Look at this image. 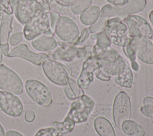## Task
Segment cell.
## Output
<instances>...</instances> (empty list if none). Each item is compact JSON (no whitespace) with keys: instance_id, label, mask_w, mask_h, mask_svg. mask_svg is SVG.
I'll list each match as a JSON object with an SVG mask.
<instances>
[{"instance_id":"30","label":"cell","mask_w":153,"mask_h":136,"mask_svg":"<svg viewBox=\"0 0 153 136\" xmlns=\"http://www.w3.org/2000/svg\"><path fill=\"white\" fill-rule=\"evenodd\" d=\"M0 11L8 15L13 14L11 0H0Z\"/></svg>"},{"instance_id":"7","label":"cell","mask_w":153,"mask_h":136,"mask_svg":"<svg viewBox=\"0 0 153 136\" xmlns=\"http://www.w3.org/2000/svg\"><path fill=\"white\" fill-rule=\"evenodd\" d=\"M25 89L28 96L36 104L49 107L53 97L49 88L42 82L36 79H28L25 82Z\"/></svg>"},{"instance_id":"12","label":"cell","mask_w":153,"mask_h":136,"mask_svg":"<svg viewBox=\"0 0 153 136\" xmlns=\"http://www.w3.org/2000/svg\"><path fill=\"white\" fill-rule=\"evenodd\" d=\"M133 37L144 38L151 39L153 38V29L148 21L143 17L131 15L122 20Z\"/></svg>"},{"instance_id":"1","label":"cell","mask_w":153,"mask_h":136,"mask_svg":"<svg viewBox=\"0 0 153 136\" xmlns=\"http://www.w3.org/2000/svg\"><path fill=\"white\" fill-rule=\"evenodd\" d=\"M146 5V0H128L127 4L122 6L106 4L100 9V16L97 21L88 27L89 30L91 33L101 32L104 30L105 22L108 18L118 17L123 20L143 11Z\"/></svg>"},{"instance_id":"24","label":"cell","mask_w":153,"mask_h":136,"mask_svg":"<svg viewBox=\"0 0 153 136\" xmlns=\"http://www.w3.org/2000/svg\"><path fill=\"white\" fill-rule=\"evenodd\" d=\"M121 129L128 136H143L145 134L141 125L130 119L124 121L121 124Z\"/></svg>"},{"instance_id":"26","label":"cell","mask_w":153,"mask_h":136,"mask_svg":"<svg viewBox=\"0 0 153 136\" xmlns=\"http://www.w3.org/2000/svg\"><path fill=\"white\" fill-rule=\"evenodd\" d=\"M92 2L93 0H74L69 6L70 10L74 14H81L91 5Z\"/></svg>"},{"instance_id":"6","label":"cell","mask_w":153,"mask_h":136,"mask_svg":"<svg viewBox=\"0 0 153 136\" xmlns=\"http://www.w3.org/2000/svg\"><path fill=\"white\" fill-rule=\"evenodd\" d=\"M94 105L93 99L84 94L72 102L66 116L75 123L85 122L94 110Z\"/></svg>"},{"instance_id":"11","label":"cell","mask_w":153,"mask_h":136,"mask_svg":"<svg viewBox=\"0 0 153 136\" xmlns=\"http://www.w3.org/2000/svg\"><path fill=\"white\" fill-rule=\"evenodd\" d=\"M55 33L62 41L69 44L74 43L80 34L76 23L66 16H60L55 26Z\"/></svg>"},{"instance_id":"15","label":"cell","mask_w":153,"mask_h":136,"mask_svg":"<svg viewBox=\"0 0 153 136\" xmlns=\"http://www.w3.org/2000/svg\"><path fill=\"white\" fill-rule=\"evenodd\" d=\"M75 125L74 121L66 116L62 122L54 121L49 127L40 129L34 136H63L71 132Z\"/></svg>"},{"instance_id":"17","label":"cell","mask_w":153,"mask_h":136,"mask_svg":"<svg viewBox=\"0 0 153 136\" xmlns=\"http://www.w3.org/2000/svg\"><path fill=\"white\" fill-rule=\"evenodd\" d=\"M136 57L147 64H153V43L148 39L134 37L133 39Z\"/></svg>"},{"instance_id":"40","label":"cell","mask_w":153,"mask_h":136,"mask_svg":"<svg viewBox=\"0 0 153 136\" xmlns=\"http://www.w3.org/2000/svg\"><path fill=\"white\" fill-rule=\"evenodd\" d=\"M149 18L153 26V10H152L149 14Z\"/></svg>"},{"instance_id":"43","label":"cell","mask_w":153,"mask_h":136,"mask_svg":"<svg viewBox=\"0 0 153 136\" xmlns=\"http://www.w3.org/2000/svg\"><path fill=\"white\" fill-rule=\"evenodd\" d=\"M2 15H3V13H2V12L1 11H0V19L2 18Z\"/></svg>"},{"instance_id":"31","label":"cell","mask_w":153,"mask_h":136,"mask_svg":"<svg viewBox=\"0 0 153 136\" xmlns=\"http://www.w3.org/2000/svg\"><path fill=\"white\" fill-rule=\"evenodd\" d=\"M90 33H91L89 30L88 27H86L82 29L81 33L79 34L78 38L74 43H73V44L77 47H80L83 44V42L87 39V38L90 36Z\"/></svg>"},{"instance_id":"22","label":"cell","mask_w":153,"mask_h":136,"mask_svg":"<svg viewBox=\"0 0 153 136\" xmlns=\"http://www.w3.org/2000/svg\"><path fill=\"white\" fill-rule=\"evenodd\" d=\"M63 86L64 92L69 100H74L84 94V89L78 85L77 81L70 76L67 84Z\"/></svg>"},{"instance_id":"2","label":"cell","mask_w":153,"mask_h":136,"mask_svg":"<svg viewBox=\"0 0 153 136\" xmlns=\"http://www.w3.org/2000/svg\"><path fill=\"white\" fill-rule=\"evenodd\" d=\"M58 47L48 54V59L65 62L72 61L75 58L85 60L93 55L92 47H77L73 44L65 42H57Z\"/></svg>"},{"instance_id":"29","label":"cell","mask_w":153,"mask_h":136,"mask_svg":"<svg viewBox=\"0 0 153 136\" xmlns=\"http://www.w3.org/2000/svg\"><path fill=\"white\" fill-rule=\"evenodd\" d=\"M143 106L140 108V112L146 116L153 118V97H145L143 100Z\"/></svg>"},{"instance_id":"19","label":"cell","mask_w":153,"mask_h":136,"mask_svg":"<svg viewBox=\"0 0 153 136\" xmlns=\"http://www.w3.org/2000/svg\"><path fill=\"white\" fill-rule=\"evenodd\" d=\"M31 45L37 51L50 52L57 47V42L53 36L44 33L33 39L31 41Z\"/></svg>"},{"instance_id":"33","label":"cell","mask_w":153,"mask_h":136,"mask_svg":"<svg viewBox=\"0 0 153 136\" xmlns=\"http://www.w3.org/2000/svg\"><path fill=\"white\" fill-rule=\"evenodd\" d=\"M60 14L57 12H50V27L51 30L54 33L55 32V26L56 23L60 17Z\"/></svg>"},{"instance_id":"18","label":"cell","mask_w":153,"mask_h":136,"mask_svg":"<svg viewBox=\"0 0 153 136\" xmlns=\"http://www.w3.org/2000/svg\"><path fill=\"white\" fill-rule=\"evenodd\" d=\"M13 14L8 15L3 13L0 24V48L7 57H8L10 52L9 38L13 29Z\"/></svg>"},{"instance_id":"34","label":"cell","mask_w":153,"mask_h":136,"mask_svg":"<svg viewBox=\"0 0 153 136\" xmlns=\"http://www.w3.org/2000/svg\"><path fill=\"white\" fill-rule=\"evenodd\" d=\"M94 74L96 75V76L102 80V81H110L111 79V76H109L108 75H107L106 73H105L101 69H97L95 72H94Z\"/></svg>"},{"instance_id":"25","label":"cell","mask_w":153,"mask_h":136,"mask_svg":"<svg viewBox=\"0 0 153 136\" xmlns=\"http://www.w3.org/2000/svg\"><path fill=\"white\" fill-rule=\"evenodd\" d=\"M114 77V81L118 85L127 88L132 87L133 75L130 64H128L120 74Z\"/></svg>"},{"instance_id":"21","label":"cell","mask_w":153,"mask_h":136,"mask_svg":"<svg viewBox=\"0 0 153 136\" xmlns=\"http://www.w3.org/2000/svg\"><path fill=\"white\" fill-rule=\"evenodd\" d=\"M89 36L90 39L96 40L95 45L92 47V52L93 55L98 51L107 49L111 46L112 42L104 30L97 33H90Z\"/></svg>"},{"instance_id":"32","label":"cell","mask_w":153,"mask_h":136,"mask_svg":"<svg viewBox=\"0 0 153 136\" xmlns=\"http://www.w3.org/2000/svg\"><path fill=\"white\" fill-rule=\"evenodd\" d=\"M24 38L23 33L22 32H17L13 33L9 38V44L11 46H16L19 44Z\"/></svg>"},{"instance_id":"45","label":"cell","mask_w":153,"mask_h":136,"mask_svg":"<svg viewBox=\"0 0 153 136\" xmlns=\"http://www.w3.org/2000/svg\"><path fill=\"white\" fill-rule=\"evenodd\" d=\"M152 43H153V42H152Z\"/></svg>"},{"instance_id":"10","label":"cell","mask_w":153,"mask_h":136,"mask_svg":"<svg viewBox=\"0 0 153 136\" xmlns=\"http://www.w3.org/2000/svg\"><path fill=\"white\" fill-rule=\"evenodd\" d=\"M43 72L46 77L57 85L65 86L69 77L66 67L57 61L47 59L42 63Z\"/></svg>"},{"instance_id":"5","label":"cell","mask_w":153,"mask_h":136,"mask_svg":"<svg viewBox=\"0 0 153 136\" xmlns=\"http://www.w3.org/2000/svg\"><path fill=\"white\" fill-rule=\"evenodd\" d=\"M104 30L111 42L117 46H127L134 38L126 24L118 17L108 18L105 24Z\"/></svg>"},{"instance_id":"44","label":"cell","mask_w":153,"mask_h":136,"mask_svg":"<svg viewBox=\"0 0 153 136\" xmlns=\"http://www.w3.org/2000/svg\"><path fill=\"white\" fill-rule=\"evenodd\" d=\"M151 1H152V2H153V0H151Z\"/></svg>"},{"instance_id":"38","label":"cell","mask_w":153,"mask_h":136,"mask_svg":"<svg viewBox=\"0 0 153 136\" xmlns=\"http://www.w3.org/2000/svg\"><path fill=\"white\" fill-rule=\"evenodd\" d=\"M5 136H23V135L17 131L9 130L6 132Z\"/></svg>"},{"instance_id":"20","label":"cell","mask_w":153,"mask_h":136,"mask_svg":"<svg viewBox=\"0 0 153 136\" xmlns=\"http://www.w3.org/2000/svg\"><path fill=\"white\" fill-rule=\"evenodd\" d=\"M94 126L99 136H116L111 123L103 116H99L95 119Z\"/></svg>"},{"instance_id":"35","label":"cell","mask_w":153,"mask_h":136,"mask_svg":"<svg viewBox=\"0 0 153 136\" xmlns=\"http://www.w3.org/2000/svg\"><path fill=\"white\" fill-rule=\"evenodd\" d=\"M36 115L34 111L32 110H26L25 111V119L27 122L30 123L32 122L35 119Z\"/></svg>"},{"instance_id":"41","label":"cell","mask_w":153,"mask_h":136,"mask_svg":"<svg viewBox=\"0 0 153 136\" xmlns=\"http://www.w3.org/2000/svg\"><path fill=\"white\" fill-rule=\"evenodd\" d=\"M45 1V2H47L48 4H51L54 1V0H44Z\"/></svg>"},{"instance_id":"13","label":"cell","mask_w":153,"mask_h":136,"mask_svg":"<svg viewBox=\"0 0 153 136\" xmlns=\"http://www.w3.org/2000/svg\"><path fill=\"white\" fill-rule=\"evenodd\" d=\"M0 109L11 117H19L23 113V106L21 100L15 94L0 91Z\"/></svg>"},{"instance_id":"28","label":"cell","mask_w":153,"mask_h":136,"mask_svg":"<svg viewBox=\"0 0 153 136\" xmlns=\"http://www.w3.org/2000/svg\"><path fill=\"white\" fill-rule=\"evenodd\" d=\"M93 55L96 57L98 59L115 60L121 55L115 48L110 47L107 49L98 51Z\"/></svg>"},{"instance_id":"23","label":"cell","mask_w":153,"mask_h":136,"mask_svg":"<svg viewBox=\"0 0 153 136\" xmlns=\"http://www.w3.org/2000/svg\"><path fill=\"white\" fill-rule=\"evenodd\" d=\"M100 14V9L97 5H91L84 10L80 15L81 22L85 26H91L98 20Z\"/></svg>"},{"instance_id":"9","label":"cell","mask_w":153,"mask_h":136,"mask_svg":"<svg viewBox=\"0 0 153 136\" xmlns=\"http://www.w3.org/2000/svg\"><path fill=\"white\" fill-rule=\"evenodd\" d=\"M0 89L15 95H20L23 91L20 77L4 64H0Z\"/></svg>"},{"instance_id":"37","label":"cell","mask_w":153,"mask_h":136,"mask_svg":"<svg viewBox=\"0 0 153 136\" xmlns=\"http://www.w3.org/2000/svg\"><path fill=\"white\" fill-rule=\"evenodd\" d=\"M74 0H54L55 2L60 6L68 7H69L71 4L73 2Z\"/></svg>"},{"instance_id":"27","label":"cell","mask_w":153,"mask_h":136,"mask_svg":"<svg viewBox=\"0 0 153 136\" xmlns=\"http://www.w3.org/2000/svg\"><path fill=\"white\" fill-rule=\"evenodd\" d=\"M123 51L126 54V55L127 56V57L131 61L132 69L134 71L137 72L139 69V65L136 61V56L134 42L133 39L127 46L123 47Z\"/></svg>"},{"instance_id":"39","label":"cell","mask_w":153,"mask_h":136,"mask_svg":"<svg viewBox=\"0 0 153 136\" xmlns=\"http://www.w3.org/2000/svg\"><path fill=\"white\" fill-rule=\"evenodd\" d=\"M0 136H5V130L1 123H0Z\"/></svg>"},{"instance_id":"16","label":"cell","mask_w":153,"mask_h":136,"mask_svg":"<svg viewBox=\"0 0 153 136\" xmlns=\"http://www.w3.org/2000/svg\"><path fill=\"white\" fill-rule=\"evenodd\" d=\"M8 57H20L36 66H40L45 60L48 59V54L44 52H33L28 48L26 44H22L10 51Z\"/></svg>"},{"instance_id":"42","label":"cell","mask_w":153,"mask_h":136,"mask_svg":"<svg viewBox=\"0 0 153 136\" xmlns=\"http://www.w3.org/2000/svg\"><path fill=\"white\" fill-rule=\"evenodd\" d=\"M2 52L0 51V64L2 62Z\"/></svg>"},{"instance_id":"3","label":"cell","mask_w":153,"mask_h":136,"mask_svg":"<svg viewBox=\"0 0 153 136\" xmlns=\"http://www.w3.org/2000/svg\"><path fill=\"white\" fill-rule=\"evenodd\" d=\"M50 11L44 10H38L35 15L25 24L23 33L25 38L31 41L41 34L53 36L54 33L50 27Z\"/></svg>"},{"instance_id":"8","label":"cell","mask_w":153,"mask_h":136,"mask_svg":"<svg viewBox=\"0 0 153 136\" xmlns=\"http://www.w3.org/2000/svg\"><path fill=\"white\" fill-rule=\"evenodd\" d=\"M131 104L130 97L124 91L120 92L115 97L112 117L115 125L121 129L123 122L131 118Z\"/></svg>"},{"instance_id":"36","label":"cell","mask_w":153,"mask_h":136,"mask_svg":"<svg viewBox=\"0 0 153 136\" xmlns=\"http://www.w3.org/2000/svg\"><path fill=\"white\" fill-rule=\"evenodd\" d=\"M110 4L115 6H122L127 4L128 0H106Z\"/></svg>"},{"instance_id":"4","label":"cell","mask_w":153,"mask_h":136,"mask_svg":"<svg viewBox=\"0 0 153 136\" xmlns=\"http://www.w3.org/2000/svg\"><path fill=\"white\" fill-rule=\"evenodd\" d=\"M13 13L23 25L26 24L39 10L50 11V6L44 0H11Z\"/></svg>"},{"instance_id":"14","label":"cell","mask_w":153,"mask_h":136,"mask_svg":"<svg viewBox=\"0 0 153 136\" xmlns=\"http://www.w3.org/2000/svg\"><path fill=\"white\" fill-rule=\"evenodd\" d=\"M100 67L99 59L94 55L87 57L83 62L81 70L77 79L78 85L82 89H87L94 79L95 71Z\"/></svg>"}]
</instances>
